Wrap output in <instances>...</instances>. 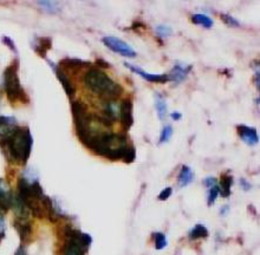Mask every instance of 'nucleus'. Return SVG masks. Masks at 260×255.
<instances>
[{
	"label": "nucleus",
	"mask_w": 260,
	"mask_h": 255,
	"mask_svg": "<svg viewBox=\"0 0 260 255\" xmlns=\"http://www.w3.org/2000/svg\"><path fill=\"white\" fill-rule=\"evenodd\" d=\"M4 236H5V222H4L3 215L0 214V241L4 239Z\"/></svg>",
	"instance_id": "27"
},
{
	"label": "nucleus",
	"mask_w": 260,
	"mask_h": 255,
	"mask_svg": "<svg viewBox=\"0 0 260 255\" xmlns=\"http://www.w3.org/2000/svg\"><path fill=\"white\" fill-rule=\"evenodd\" d=\"M124 65L129 67L133 72L140 75L141 77L144 78V80L148 82H151V83H166V82L169 81V76H167V75H150V74L144 72L142 69H140V67L130 65L128 63H125Z\"/></svg>",
	"instance_id": "6"
},
{
	"label": "nucleus",
	"mask_w": 260,
	"mask_h": 255,
	"mask_svg": "<svg viewBox=\"0 0 260 255\" xmlns=\"http://www.w3.org/2000/svg\"><path fill=\"white\" fill-rule=\"evenodd\" d=\"M192 21L194 24L201 25V26H204L206 28H211L213 26V20L209 17L206 16V14H201V13L194 14L192 17Z\"/></svg>",
	"instance_id": "17"
},
{
	"label": "nucleus",
	"mask_w": 260,
	"mask_h": 255,
	"mask_svg": "<svg viewBox=\"0 0 260 255\" xmlns=\"http://www.w3.org/2000/svg\"><path fill=\"white\" fill-rule=\"evenodd\" d=\"M219 195V189H218V185L212 187V188H209V193H208V206H212L213 203L215 202L216 197Z\"/></svg>",
	"instance_id": "22"
},
{
	"label": "nucleus",
	"mask_w": 260,
	"mask_h": 255,
	"mask_svg": "<svg viewBox=\"0 0 260 255\" xmlns=\"http://www.w3.org/2000/svg\"><path fill=\"white\" fill-rule=\"evenodd\" d=\"M96 62H97V64H99V65L103 66V67H110L109 64L106 63V60H103V59H97Z\"/></svg>",
	"instance_id": "31"
},
{
	"label": "nucleus",
	"mask_w": 260,
	"mask_h": 255,
	"mask_svg": "<svg viewBox=\"0 0 260 255\" xmlns=\"http://www.w3.org/2000/svg\"><path fill=\"white\" fill-rule=\"evenodd\" d=\"M255 83H257V86L259 89V70L255 72Z\"/></svg>",
	"instance_id": "33"
},
{
	"label": "nucleus",
	"mask_w": 260,
	"mask_h": 255,
	"mask_svg": "<svg viewBox=\"0 0 260 255\" xmlns=\"http://www.w3.org/2000/svg\"><path fill=\"white\" fill-rule=\"evenodd\" d=\"M0 147L13 162L26 163L32 149V136L27 128L16 127L9 135L0 137Z\"/></svg>",
	"instance_id": "1"
},
{
	"label": "nucleus",
	"mask_w": 260,
	"mask_h": 255,
	"mask_svg": "<svg viewBox=\"0 0 260 255\" xmlns=\"http://www.w3.org/2000/svg\"><path fill=\"white\" fill-rule=\"evenodd\" d=\"M14 196L11 190L7 188L5 182L0 179V209L9 210L13 206Z\"/></svg>",
	"instance_id": "7"
},
{
	"label": "nucleus",
	"mask_w": 260,
	"mask_h": 255,
	"mask_svg": "<svg viewBox=\"0 0 260 255\" xmlns=\"http://www.w3.org/2000/svg\"><path fill=\"white\" fill-rule=\"evenodd\" d=\"M204 185L206 187H208V188H212V187L216 186V178H214V177H207L204 181Z\"/></svg>",
	"instance_id": "28"
},
{
	"label": "nucleus",
	"mask_w": 260,
	"mask_h": 255,
	"mask_svg": "<svg viewBox=\"0 0 260 255\" xmlns=\"http://www.w3.org/2000/svg\"><path fill=\"white\" fill-rule=\"evenodd\" d=\"M173 134V128L171 125H166V127L162 129L161 136H160V143H166L169 141L171 136Z\"/></svg>",
	"instance_id": "21"
},
{
	"label": "nucleus",
	"mask_w": 260,
	"mask_h": 255,
	"mask_svg": "<svg viewBox=\"0 0 260 255\" xmlns=\"http://www.w3.org/2000/svg\"><path fill=\"white\" fill-rule=\"evenodd\" d=\"M49 49H51V39H50V38H41V39H39L38 46L36 48V51H37L38 55L42 56V57H45L46 51H48Z\"/></svg>",
	"instance_id": "18"
},
{
	"label": "nucleus",
	"mask_w": 260,
	"mask_h": 255,
	"mask_svg": "<svg viewBox=\"0 0 260 255\" xmlns=\"http://www.w3.org/2000/svg\"><path fill=\"white\" fill-rule=\"evenodd\" d=\"M154 241H155V248L156 249H164L167 246V240H166V235L162 233H154L153 234Z\"/></svg>",
	"instance_id": "19"
},
{
	"label": "nucleus",
	"mask_w": 260,
	"mask_h": 255,
	"mask_svg": "<svg viewBox=\"0 0 260 255\" xmlns=\"http://www.w3.org/2000/svg\"><path fill=\"white\" fill-rule=\"evenodd\" d=\"M181 117L182 116H181V114H180V113H173L172 114V118H173V120H175V121H179Z\"/></svg>",
	"instance_id": "32"
},
{
	"label": "nucleus",
	"mask_w": 260,
	"mask_h": 255,
	"mask_svg": "<svg viewBox=\"0 0 260 255\" xmlns=\"http://www.w3.org/2000/svg\"><path fill=\"white\" fill-rule=\"evenodd\" d=\"M4 42H7V43H6V44H7V45H9V46H10V48L13 50V51H17V49H16V48H14V44H13V42H12V41H11V39H9V38H6V37H5V38H4Z\"/></svg>",
	"instance_id": "30"
},
{
	"label": "nucleus",
	"mask_w": 260,
	"mask_h": 255,
	"mask_svg": "<svg viewBox=\"0 0 260 255\" xmlns=\"http://www.w3.org/2000/svg\"><path fill=\"white\" fill-rule=\"evenodd\" d=\"M156 32L160 37L166 38V37H169V35L172 34V28L167 26V25H160V26L156 27Z\"/></svg>",
	"instance_id": "23"
},
{
	"label": "nucleus",
	"mask_w": 260,
	"mask_h": 255,
	"mask_svg": "<svg viewBox=\"0 0 260 255\" xmlns=\"http://www.w3.org/2000/svg\"><path fill=\"white\" fill-rule=\"evenodd\" d=\"M103 43L114 52L120 53V55L128 57V58H134L136 57V52L132 46H129L127 43L116 37H104Z\"/></svg>",
	"instance_id": "4"
},
{
	"label": "nucleus",
	"mask_w": 260,
	"mask_h": 255,
	"mask_svg": "<svg viewBox=\"0 0 260 255\" xmlns=\"http://www.w3.org/2000/svg\"><path fill=\"white\" fill-rule=\"evenodd\" d=\"M103 116L109 118L113 122H115L117 118H120V106L117 105L116 100H106L104 104V114Z\"/></svg>",
	"instance_id": "11"
},
{
	"label": "nucleus",
	"mask_w": 260,
	"mask_h": 255,
	"mask_svg": "<svg viewBox=\"0 0 260 255\" xmlns=\"http://www.w3.org/2000/svg\"><path fill=\"white\" fill-rule=\"evenodd\" d=\"M172 188L171 187H168V188H166V189H164L162 190V192L160 193V195H158V200H161V201H166L167 199H169V196L172 195Z\"/></svg>",
	"instance_id": "26"
},
{
	"label": "nucleus",
	"mask_w": 260,
	"mask_h": 255,
	"mask_svg": "<svg viewBox=\"0 0 260 255\" xmlns=\"http://www.w3.org/2000/svg\"><path fill=\"white\" fill-rule=\"evenodd\" d=\"M208 236V231L205 226L197 225L195 227L189 232V239L197 240V239H204Z\"/></svg>",
	"instance_id": "16"
},
{
	"label": "nucleus",
	"mask_w": 260,
	"mask_h": 255,
	"mask_svg": "<svg viewBox=\"0 0 260 255\" xmlns=\"http://www.w3.org/2000/svg\"><path fill=\"white\" fill-rule=\"evenodd\" d=\"M50 65H51L53 67V70H55V72L57 75V78H58L60 83H62L63 88L65 90V92H67V95L70 97V98H72L74 97V95L76 93V90H75V86L72 85L70 78H69L67 75H65L62 70L60 69H57L56 65H53V64L51 63V60L49 62Z\"/></svg>",
	"instance_id": "9"
},
{
	"label": "nucleus",
	"mask_w": 260,
	"mask_h": 255,
	"mask_svg": "<svg viewBox=\"0 0 260 255\" xmlns=\"http://www.w3.org/2000/svg\"><path fill=\"white\" fill-rule=\"evenodd\" d=\"M120 120L122 128L128 131L134 124L133 118V102L129 98L124 99L120 105Z\"/></svg>",
	"instance_id": "5"
},
{
	"label": "nucleus",
	"mask_w": 260,
	"mask_h": 255,
	"mask_svg": "<svg viewBox=\"0 0 260 255\" xmlns=\"http://www.w3.org/2000/svg\"><path fill=\"white\" fill-rule=\"evenodd\" d=\"M240 183H241V187H243V189H244V190H248V189H251L250 183H248V182L246 181V179L241 178V179H240Z\"/></svg>",
	"instance_id": "29"
},
{
	"label": "nucleus",
	"mask_w": 260,
	"mask_h": 255,
	"mask_svg": "<svg viewBox=\"0 0 260 255\" xmlns=\"http://www.w3.org/2000/svg\"><path fill=\"white\" fill-rule=\"evenodd\" d=\"M238 132H239L240 138L248 145H255L259 142L258 132L254 128L239 125V127H238Z\"/></svg>",
	"instance_id": "8"
},
{
	"label": "nucleus",
	"mask_w": 260,
	"mask_h": 255,
	"mask_svg": "<svg viewBox=\"0 0 260 255\" xmlns=\"http://www.w3.org/2000/svg\"><path fill=\"white\" fill-rule=\"evenodd\" d=\"M4 89L11 102L21 100L23 98L27 99L18 77V60L4 71Z\"/></svg>",
	"instance_id": "3"
},
{
	"label": "nucleus",
	"mask_w": 260,
	"mask_h": 255,
	"mask_svg": "<svg viewBox=\"0 0 260 255\" xmlns=\"http://www.w3.org/2000/svg\"><path fill=\"white\" fill-rule=\"evenodd\" d=\"M190 70H192V66H183L180 65V64H176V65L173 67L169 80L174 81L175 83H181V82L187 77V75L189 74Z\"/></svg>",
	"instance_id": "12"
},
{
	"label": "nucleus",
	"mask_w": 260,
	"mask_h": 255,
	"mask_svg": "<svg viewBox=\"0 0 260 255\" xmlns=\"http://www.w3.org/2000/svg\"><path fill=\"white\" fill-rule=\"evenodd\" d=\"M221 19L225 21V24L230 25V26L238 27L240 25L239 21H238L236 18H233L232 16H230V14H221Z\"/></svg>",
	"instance_id": "24"
},
{
	"label": "nucleus",
	"mask_w": 260,
	"mask_h": 255,
	"mask_svg": "<svg viewBox=\"0 0 260 255\" xmlns=\"http://www.w3.org/2000/svg\"><path fill=\"white\" fill-rule=\"evenodd\" d=\"M227 210H229V207H223L222 209H221V214H222V215H225Z\"/></svg>",
	"instance_id": "34"
},
{
	"label": "nucleus",
	"mask_w": 260,
	"mask_h": 255,
	"mask_svg": "<svg viewBox=\"0 0 260 255\" xmlns=\"http://www.w3.org/2000/svg\"><path fill=\"white\" fill-rule=\"evenodd\" d=\"M155 97H156V98H155V106H156L157 116L161 121H164L166 116H167V103H166L164 97L158 95V93H156Z\"/></svg>",
	"instance_id": "14"
},
{
	"label": "nucleus",
	"mask_w": 260,
	"mask_h": 255,
	"mask_svg": "<svg viewBox=\"0 0 260 255\" xmlns=\"http://www.w3.org/2000/svg\"><path fill=\"white\" fill-rule=\"evenodd\" d=\"M135 157H136V152H135V148H134L133 145H129L127 152H125L124 156H123V160L125 163H132L135 161Z\"/></svg>",
	"instance_id": "20"
},
{
	"label": "nucleus",
	"mask_w": 260,
	"mask_h": 255,
	"mask_svg": "<svg viewBox=\"0 0 260 255\" xmlns=\"http://www.w3.org/2000/svg\"><path fill=\"white\" fill-rule=\"evenodd\" d=\"M84 83L93 93L106 100H113L120 97L123 89L120 84L115 83L106 72L100 69H90L84 75Z\"/></svg>",
	"instance_id": "2"
},
{
	"label": "nucleus",
	"mask_w": 260,
	"mask_h": 255,
	"mask_svg": "<svg viewBox=\"0 0 260 255\" xmlns=\"http://www.w3.org/2000/svg\"><path fill=\"white\" fill-rule=\"evenodd\" d=\"M193 178H194L193 171L190 170L187 166H183L179 175V185L181 187H186L187 185H189V183L193 181Z\"/></svg>",
	"instance_id": "15"
},
{
	"label": "nucleus",
	"mask_w": 260,
	"mask_h": 255,
	"mask_svg": "<svg viewBox=\"0 0 260 255\" xmlns=\"http://www.w3.org/2000/svg\"><path fill=\"white\" fill-rule=\"evenodd\" d=\"M233 183V177L231 175H223L220 179V185L218 186L219 193L223 197H229L231 195V187Z\"/></svg>",
	"instance_id": "13"
},
{
	"label": "nucleus",
	"mask_w": 260,
	"mask_h": 255,
	"mask_svg": "<svg viewBox=\"0 0 260 255\" xmlns=\"http://www.w3.org/2000/svg\"><path fill=\"white\" fill-rule=\"evenodd\" d=\"M86 63L83 62V60L79 59H64L62 60V65H67V66H71V67H77V66H83L85 65Z\"/></svg>",
	"instance_id": "25"
},
{
	"label": "nucleus",
	"mask_w": 260,
	"mask_h": 255,
	"mask_svg": "<svg viewBox=\"0 0 260 255\" xmlns=\"http://www.w3.org/2000/svg\"><path fill=\"white\" fill-rule=\"evenodd\" d=\"M14 227H16L18 233H19L21 241H26V240L30 238L32 229L27 218L17 217L16 220H14Z\"/></svg>",
	"instance_id": "10"
}]
</instances>
